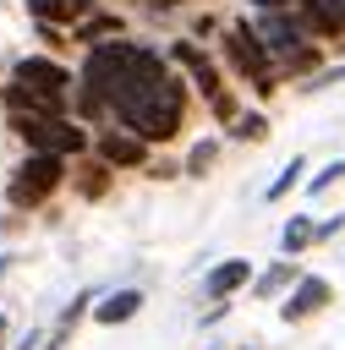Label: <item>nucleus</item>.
<instances>
[{"label":"nucleus","mask_w":345,"mask_h":350,"mask_svg":"<svg viewBox=\"0 0 345 350\" xmlns=\"http://www.w3.org/2000/svg\"><path fill=\"white\" fill-rule=\"evenodd\" d=\"M301 170H307V159H290V164H285V170H279V175L268 180V202H279V197H285V191H290V186L301 180Z\"/></svg>","instance_id":"obj_15"},{"label":"nucleus","mask_w":345,"mask_h":350,"mask_svg":"<svg viewBox=\"0 0 345 350\" xmlns=\"http://www.w3.org/2000/svg\"><path fill=\"white\" fill-rule=\"evenodd\" d=\"M257 11H285V5H296V0H252Z\"/></svg>","instance_id":"obj_21"},{"label":"nucleus","mask_w":345,"mask_h":350,"mask_svg":"<svg viewBox=\"0 0 345 350\" xmlns=\"http://www.w3.org/2000/svg\"><path fill=\"white\" fill-rule=\"evenodd\" d=\"M230 137H246V142H263V137H268V120H263V115H241V120L230 126Z\"/></svg>","instance_id":"obj_16"},{"label":"nucleus","mask_w":345,"mask_h":350,"mask_svg":"<svg viewBox=\"0 0 345 350\" xmlns=\"http://www.w3.org/2000/svg\"><path fill=\"white\" fill-rule=\"evenodd\" d=\"M246 279H252V262H246V257H230V262H219V268L208 273V295H214V301H225V295H230V290H241Z\"/></svg>","instance_id":"obj_9"},{"label":"nucleus","mask_w":345,"mask_h":350,"mask_svg":"<svg viewBox=\"0 0 345 350\" xmlns=\"http://www.w3.org/2000/svg\"><path fill=\"white\" fill-rule=\"evenodd\" d=\"M208 109H214V115H219V120H235V98H230V93H219V98H214V104H208Z\"/></svg>","instance_id":"obj_19"},{"label":"nucleus","mask_w":345,"mask_h":350,"mask_svg":"<svg viewBox=\"0 0 345 350\" xmlns=\"http://www.w3.org/2000/svg\"><path fill=\"white\" fill-rule=\"evenodd\" d=\"M334 180H345V159H334V164H329V170H318V175H312V180H307V191H312V197H318V191H329V186H334Z\"/></svg>","instance_id":"obj_18"},{"label":"nucleus","mask_w":345,"mask_h":350,"mask_svg":"<svg viewBox=\"0 0 345 350\" xmlns=\"http://www.w3.org/2000/svg\"><path fill=\"white\" fill-rule=\"evenodd\" d=\"M110 115H115L126 131H137L142 142H170V137L181 131V115H186V88H181V77L164 66V55H153V49L137 44L131 71H126V88L115 93Z\"/></svg>","instance_id":"obj_1"},{"label":"nucleus","mask_w":345,"mask_h":350,"mask_svg":"<svg viewBox=\"0 0 345 350\" xmlns=\"http://www.w3.org/2000/svg\"><path fill=\"white\" fill-rule=\"evenodd\" d=\"M329 306V284L323 279H296V290H290V301L279 306V317L285 323H301V317H312V312H323Z\"/></svg>","instance_id":"obj_8"},{"label":"nucleus","mask_w":345,"mask_h":350,"mask_svg":"<svg viewBox=\"0 0 345 350\" xmlns=\"http://www.w3.org/2000/svg\"><path fill=\"white\" fill-rule=\"evenodd\" d=\"M312 235H318V224H312V219H290V224H285V235H279L285 257H296V252H301V246H307Z\"/></svg>","instance_id":"obj_13"},{"label":"nucleus","mask_w":345,"mask_h":350,"mask_svg":"<svg viewBox=\"0 0 345 350\" xmlns=\"http://www.w3.org/2000/svg\"><path fill=\"white\" fill-rule=\"evenodd\" d=\"M11 77H16V88L5 93L11 115H60L66 109V88H71L66 66H55L44 55H27V60H16Z\"/></svg>","instance_id":"obj_2"},{"label":"nucleus","mask_w":345,"mask_h":350,"mask_svg":"<svg viewBox=\"0 0 345 350\" xmlns=\"http://www.w3.org/2000/svg\"><path fill=\"white\" fill-rule=\"evenodd\" d=\"M225 55H230V66L252 82V93H274L279 88V60H274V49L263 44V33L252 27V22H235V27H225Z\"/></svg>","instance_id":"obj_3"},{"label":"nucleus","mask_w":345,"mask_h":350,"mask_svg":"<svg viewBox=\"0 0 345 350\" xmlns=\"http://www.w3.org/2000/svg\"><path fill=\"white\" fill-rule=\"evenodd\" d=\"M153 5H181V0H153Z\"/></svg>","instance_id":"obj_23"},{"label":"nucleus","mask_w":345,"mask_h":350,"mask_svg":"<svg viewBox=\"0 0 345 350\" xmlns=\"http://www.w3.org/2000/svg\"><path fill=\"white\" fill-rule=\"evenodd\" d=\"M60 175H66V159H60V153H27V159L16 164V175H11V186H5L11 208H38V202L60 186Z\"/></svg>","instance_id":"obj_5"},{"label":"nucleus","mask_w":345,"mask_h":350,"mask_svg":"<svg viewBox=\"0 0 345 350\" xmlns=\"http://www.w3.org/2000/svg\"><path fill=\"white\" fill-rule=\"evenodd\" d=\"M5 268H11V257H0V279H5Z\"/></svg>","instance_id":"obj_22"},{"label":"nucleus","mask_w":345,"mask_h":350,"mask_svg":"<svg viewBox=\"0 0 345 350\" xmlns=\"http://www.w3.org/2000/svg\"><path fill=\"white\" fill-rule=\"evenodd\" d=\"M11 126L27 137L33 153H60V159H71V153L88 148V131L71 126L66 115H11Z\"/></svg>","instance_id":"obj_4"},{"label":"nucleus","mask_w":345,"mask_h":350,"mask_svg":"<svg viewBox=\"0 0 345 350\" xmlns=\"http://www.w3.org/2000/svg\"><path fill=\"white\" fill-rule=\"evenodd\" d=\"M0 334H5V317H0Z\"/></svg>","instance_id":"obj_24"},{"label":"nucleus","mask_w":345,"mask_h":350,"mask_svg":"<svg viewBox=\"0 0 345 350\" xmlns=\"http://www.w3.org/2000/svg\"><path fill=\"white\" fill-rule=\"evenodd\" d=\"M82 191L99 197V191H104V170H88V175H82Z\"/></svg>","instance_id":"obj_20"},{"label":"nucleus","mask_w":345,"mask_h":350,"mask_svg":"<svg viewBox=\"0 0 345 350\" xmlns=\"http://www.w3.org/2000/svg\"><path fill=\"white\" fill-rule=\"evenodd\" d=\"M27 11L38 22H77L88 11V0H27Z\"/></svg>","instance_id":"obj_11"},{"label":"nucleus","mask_w":345,"mask_h":350,"mask_svg":"<svg viewBox=\"0 0 345 350\" xmlns=\"http://www.w3.org/2000/svg\"><path fill=\"white\" fill-rule=\"evenodd\" d=\"M142 312V295L137 290H115V295H104L99 306H93V317L104 323V328H115V323H126V317H137Z\"/></svg>","instance_id":"obj_10"},{"label":"nucleus","mask_w":345,"mask_h":350,"mask_svg":"<svg viewBox=\"0 0 345 350\" xmlns=\"http://www.w3.org/2000/svg\"><path fill=\"white\" fill-rule=\"evenodd\" d=\"M77 38H88V44L120 38V16H88V22H77Z\"/></svg>","instance_id":"obj_12"},{"label":"nucleus","mask_w":345,"mask_h":350,"mask_svg":"<svg viewBox=\"0 0 345 350\" xmlns=\"http://www.w3.org/2000/svg\"><path fill=\"white\" fill-rule=\"evenodd\" d=\"M214 153H219V142H214V137H208V142H197V148H192V159H186V170H192V175H208Z\"/></svg>","instance_id":"obj_17"},{"label":"nucleus","mask_w":345,"mask_h":350,"mask_svg":"<svg viewBox=\"0 0 345 350\" xmlns=\"http://www.w3.org/2000/svg\"><path fill=\"white\" fill-rule=\"evenodd\" d=\"M175 60L186 66V77L197 82V93H203L208 104H214V98L225 93V88H219V71H214V60H208V55H203L197 44H175Z\"/></svg>","instance_id":"obj_6"},{"label":"nucleus","mask_w":345,"mask_h":350,"mask_svg":"<svg viewBox=\"0 0 345 350\" xmlns=\"http://www.w3.org/2000/svg\"><path fill=\"white\" fill-rule=\"evenodd\" d=\"M290 279H296V268H290V262H274L268 273H257V295L268 301V295H279V290H285Z\"/></svg>","instance_id":"obj_14"},{"label":"nucleus","mask_w":345,"mask_h":350,"mask_svg":"<svg viewBox=\"0 0 345 350\" xmlns=\"http://www.w3.org/2000/svg\"><path fill=\"white\" fill-rule=\"evenodd\" d=\"M99 159H104V164H142V159H148V142H142L137 131L115 126V131L99 137Z\"/></svg>","instance_id":"obj_7"}]
</instances>
